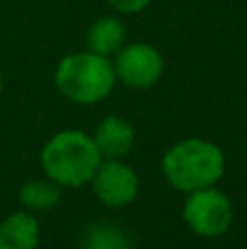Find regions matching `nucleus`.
<instances>
[{
  "instance_id": "9",
  "label": "nucleus",
  "mask_w": 247,
  "mask_h": 249,
  "mask_svg": "<svg viewBox=\"0 0 247 249\" xmlns=\"http://www.w3.org/2000/svg\"><path fill=\"white\" fill-rule=\"evenodd\" d=\"M125 26L118 18L103 16L88 29V51L109 57L125 46Z\"/></svg>"
},
{
  "instance_id": "10",
  "label": "nucleus",
  "mask_w": 247,
  "mask_h": 249,
  "mask_svg": "<svg viewBox=\"0 0 247 249\" xmlns=\"http://www.w3.org/2000/svg\"><path fill=\"white\" fill-rule=\"evenodd\" d=\"M79 249H129V238L114 223H94L81 234Z\"/></svg>"
},
{
  "instance_id": "12",
  "label": "nucleus",
  "mask_w": 247,
  "mask_h": 249,
  "mask_svg": "<svg viewBox=\"0 0 247 249\" xmlns=\"http://www.w3.org/2000/svg\"><path fill=\"white\" fill-rule=\"evenodd\" d=\"M107 2L121 13H138L147 9L151 0H107Z\"/></svg>"
},
{
  "instance_id": "3",
  "label": "nucleus",
  "mask_w": 247,
  "mask_h": 249,
  "mask_svg": "<svg viewBox=\"0 0 247 249\" xmlns=\"http://www.w3.org/2000/svg\"><path fill=\"white\" fill-rule=\"evenodd\" d=\"M116 72L112 61L90 51L64 57L55 70L57 90L79 105H94L105 101L112 94Z\"/></svg>"
},
{
  "instance_id": "6",
  "label": "nucleus",
  "mask_w": 247,
  "mask_h": 249,
  "mask_svg": "<svg viewBox=\"0 0 247 249\" xmlns=\"http://www.w3.org/2000/svg\"><path fill=\"white\" fill-rule=\"evenodd\" d=\"M164 61L158 48L151 44L136 42L129 46H123L114 61L116 81H123L129 88H149L162 77Z\"/></svg>"
},
{
  "instance_id": "1",
  "label": "nucleus",
  "mask_w": 247,
  "mask_h": 249,
  "mask_svg": "<svg viewBox=\"0 0 247 249\" xmlns=\"http://www.w3.org/2000/svg\"><path fill=\"white\" fill-rule=\"evenodd\" d=\"M162 171L169 184L182 193L210 188L223 177L226 158L214 142L188 138L173 144L162 158Z\"/></svg>"
},
{
  "instance_id": "13",
  "label": "nucleus",
  "mask_w": 247,
  "mask_h": 249,
  "mask_svg": "<svg viewBox=\"0 0 247 249\" xmlns=\"http://www.w3.org/2000/svg\"><path fill=\"white\" fill-rule=\"evenodd\" d=\"M0 92H2V74H0Z\"/></svg>"
},
{
  "instance_id": "8",
  "label": "nucleus",
  "mask_w": 247,
  "mask_h": 249,
  "mask_svg": "<svg viewBox=\"0 0 247 249\" xmlns=\"http://www.w3.org/2000/svg\"><path fill=\"white\" fill-rule=\"evenodd\" d=\"M39 225L26 212H13L0 223V249H37Z\"/></svg>"
},
{
  "instance_id": "2",
  "label": "nucleus",
  "mask_w": 247,
  "mask_h": 249,
  "mask_svg": "<svg viewBox=\"0 0 247 249\" xmlns=\"http://www.w3.org/2000/svg\"><path fill=\"white\" fill-rule=\"evenodd\" d=\"M101 162L103 155L94 140L77 129L59 131L42 149V168L46 177L68 188L90 184Z\"/></svg>"
},
{
  "instance_id": "5",
  "label": "nucleus",
  "mask_w": 247,
  "mask_h": 249,
  "mask_svg": "<svg viewBox=\"0 0 247 249\" xmlns=\"http://www.w3.org/2000/svg\"><path fill=\"white\" fill-rule=\"evenodd\" d=\"M96 199L107 208H125L138 197L140 179L131 166L121 160H105L90 179Z\"/></svg>"
},
{
  "instance_id": "4",
  "label": "nucleus",
  "mask_w": 247,
  "mask_h": 249,
  "mask_svg": "<svg viewBox=\"0 0 247 249\" xmlns=\"http://www.w3.org/2000/svg\"><path fill=\"white\" fill-rule=\"evenodd\" d=\"M232 219H234L232 201L214 186L188 193V199L184 203V221L195 234L206 238L221 236L230 230Z\"/></svg>"
},
{
  "instance_id": "7",
  "label": "nucleus",
  "mask_w": 247,
  "mask_h": 249,
  "mask_svg": "<svg viewBox=\"0 0 247 249\" xmlns=\"http://www.w3.org/2000/svg\"><path fill=\"white\" fill-rule=\"evenodd\" d=\"M134 127L118 116H109L105 121L99 123V127L94 129V140L96 149L101 151V155L107 160H118L123 155H127L134 146Z\"/></svg>"
},
{
  "instance_id": "11",
  "label": "nucleus",
  "mask_w": 247,
  "mask_h": 249,
  "mask_svg": "<svg viewBox=\"0 0 247 249\" xmlns=\"http://www.w3.org/2000/svg\"><path fill=\"white\" fill-rule=\"evenodd\" d=\"M20 201L29 210H51L59 203V184L53 179H29L20 190Z\"/></svg>"
}]
</instances>
